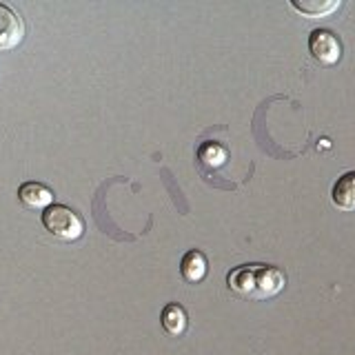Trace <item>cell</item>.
<instances>
[{"mask_svg":"<svg viewBox=\"0 0 355 355\" xmlns=\"http://www.w3.org/2000/svg\"><path fill=\"white\" fill-rule=\"evenodd\" d=\"M309 51L313 55V60H318L320 64L333 67L342 58V42L329 29H313L309 36Z\"/></svg>","mask_w":355,"mask_h":355,"instance_id":"obj_3","label":"cell"},{"mask_svg":"<svg viewBox=\"0 0 355 355\" xmlns=\"http://www.w3.org/2000/svg\"><path fill=\"white\" fill-rule=\"evenodd\" d=\"M286 284V277L280 269L271 264H240L227 275V286L231 293L244 300H269L275 297Z\"/></svg>","mask_w":355,"mask_h":355,"instance_id":"obj_1","label":"cell"},{"mask_svg":"<svg viewBox=\"0 0 355 355\" xmlns=\"http://www.w3.org/2000/svg\"><path fill=\"white\" fill-rule=\"evenodd\" d=\"M227 155H229L227 149L218 142H205L202 147L198 149V158L207 169H218V166H222L227 162Z\"/></svg>","mask_w":355,"mask_h":355,"instance_id":"obj_10","label":"cell"},{"mask_svg":"<svg viewBox=\"0 0 355 355\" xmlns=\"http://www.w3.org/2000/svg\"><path fill=\"white\" fill-rule=\"evenodd\" d=\"M160 322H162V329L169 333V336H182L187 331V311L180 304H166L160 313Z\"/></svg>","mask_w":355,"mask_h":355,"instance_id":"obj_8","label":"cell"},{"mask_svg":"<svg viewBox=\"0 0 355 355\" xmlns=\"http://www.w3.org/2000/svg\"><path fill=\"white\" fill-rule=\"evenodd\" d=\"M18 200L29 209H47L53 202V191L40 182H25L18 189Z\"/></svg>","mask_w":355,"mask_h":355,"instance_id":"obj_6","label":"cell"},{"mask_svg":"<svg viewBox=\"0 0 355 355\" xmlns=\"http://www.w3.org/2000/svg\"><path fill=\"white\" fill-rule=\"evenodd\" d=\"M42 225L53 238L73 242L78 238H83L85 233V222L83 218L76 214L73 209L64 205H51L42 211Z\"/></svg>","mask_w":355,"mask_h":355,"instance_id":"obj_2","label":"cell"},{"mask_svg":"<svg viewBox=\"0 0 355 355\" xmlns=\"http://www.w3.org/2000/svg\"><path fill=\"white\" fill-rule=\"evenodd\" d=\"M180 273L187 282H200V280H205V275H207V258H205V253L202 251H198V249H191V251H187L182 255V262H180Z\"/></svg>","mask_w":355,"mask_h":355,"instance_id":"obj_7","label":"cell"},{"mask_svg":"<svg viewBox=\"0 0 355 355\" xmlns=\"http://www.w3.org/2000/svg\"><path fill=\"white\" fill-rule=\"evenodd\" d=\"M291 7L309 18H327L333 11L340 9V0H306V3L291 0Z\"/></svg>","mask_w":355,"mask_h":355,"instance_id":"obj_9","label":"cell"},{"mask_svg":"<svg viewBox=\"0 0 355 355\" xmlns=\"http://www.w3.org/2000/svg\"><path fill=\"white\" fill-rule=\"evenodd\" d=\"M331 200L338 209L353 214L355 211V171L342 173L331 189Z\"/></svg>","mask_w":355,"mask_h":355,"instance_id":"obj_5","label":"cell"},{"mask_svg":"<svg viewBox=\"0 0 355 355\" xmlns=\"http://www.w3.org/2000/svg\"><path fill=\"white\" fill-rule=\"evenodd\" d=\"M25 38V25L14 9L0 3V49H16Z\"/></svg>","mask_w":355,"mask_h":355,"instance_id":"obj_4","label":"cell"}]
</instances>
